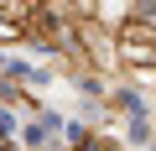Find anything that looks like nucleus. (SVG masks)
<instances>
[{
  "label": "nucleus",
  "mask_w": 156,
  "mask_h": 151,
  "mask_svg": "<svg viewBox=\"0 0 156 151\" xmlns=\"http://www.w3.org/2000/svg\"><path fill=\"white\" fill-rule=\"evenodd\" d=\"M78 5H94V0H78Z\"/></svg>",
  "instance_id": "f257e3e1"
}]
</instances>
